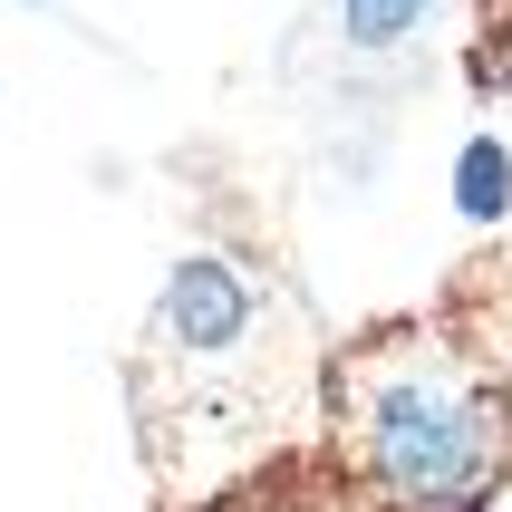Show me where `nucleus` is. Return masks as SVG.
Returning <instances> with one entry per match:
<instances>
[{"mask_svg": "<svg viewBox=\"0 0 512 512\" xmlns=\"http://www.w3.org/2000/svg\"><path fill=\"white\" fill-rule=\"evenodd\" d=\"M329 445L377 512H484L512 484V387L426 319L329 358Z\"/></svg>", "mask_w": 512, "mask_h": 512, "instance_id": "obj_1", "label": "nucleus"}, {"mask_svg": "<svg viewBox=\"0 0 512 512\" xmlns=\"http://www.w3.org/2000/svg\"><path fill=\"white\" fill-rule=\"evenodd\" d=\"M426 10H435V0H339V29L358 39V49H397Z\"/></svg>", "mask_w": 512, "mask_h": 512, "instance_id": "obj_4", "label": "nucleus"}, {"mask_svg": "<svg viewBox=\"0 0 512 512\" xmlns=\"http://www.w3.org/2000/svg\"><path fill=\"white\" fill-rule=\"evenodd\" d=\"M300 319L223 252H194L155 300V329L136 348V397L155 426H203V435H242V426H281L290 377H300Z\"/></svg>", "mask_w": 512, "mask_h": 512, "instance_id": "obj_2", "label": "nucleus"}, {"mask_svg": "<svg viewBox=\"0 0 512 512\" xmlns=\"http://www.w3.org/2000/svg\"><path fill=\"white\" fill-rule=\"evenodd\" d=\"M474 78L512 97V0H484V20H474Z\"/></svg>", "mask_w": 512, "mask_h": 512, "instance_id": "obj_5", "label": "nucleus"}, {"mask_svg": "<svg viewBox=\"0 0 512 512\" xmlns=\"http://www.w3.org/2000/svg\"><path fill=\"white\" fill-rule=\"evenodd\" d=\"M203 512H377V503L348 484V474H319V464H271L261 484L223 493V503H203Z\"/></svg>", "mask_w": 512, "mask_h": 512, "instance_id": "obj_3", "label": "nucleus"}, {"mask_svg": "<svg viewBox=\"0 0 512 512\" xmlns=\"http://www.w3.org/2000/svg\"><path fill=\"white\" fill-rule=\"evenodd\" d=\"M455 194H464V213H503L512 203V165H503V145H474V155H464V174H455Z\"/></svg>", "mask_w": 512, "mask_h": 512, "instance_id": "obj_6", "label": "nucleus"}]
</instances>
